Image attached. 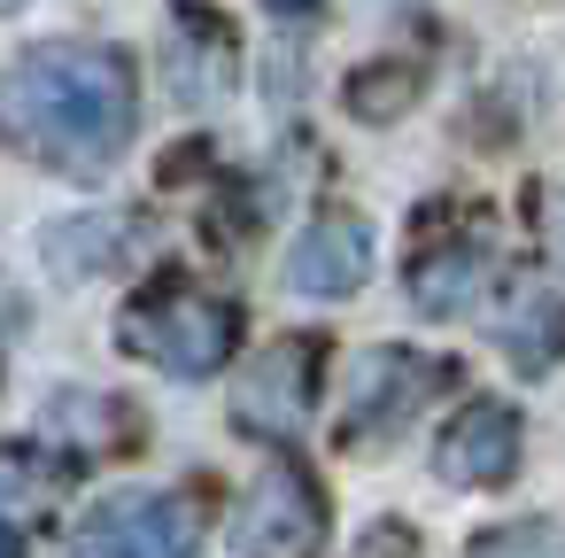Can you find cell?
I'll return each mask as SVG.
<instances>
[{
	"label": "cell",
	"mask_w": 565,
	"mask_h": 558,
	"mask_svg": "<svg viewBox=\"0 0 565 558\" xmlns=\"http://www.w3.org/2000/svg\"><path fill=\"white\" fill-rule=\"evenodd\" d=\"M140 125V78L132 55L94 40H47L24 48L0 78V140L47 171H102L125 156Z\"/></svg>",
	"instance_id": "obj_1"
},
{
	"label": "cell",
	"mask_w": 565,
	"mask_h": 558,
	"mask_svg": "<svg viewBox=\"0 0 565 558\" xmlns=\"http://www.w3.org/2000/svg\"><path fill=\"white\" fill-rule=\"evenodd\" d=\"M411 94H418V71H411V63H395V71H356V78H349V109L372 117V125L403 117Z\"/></svg>",
	"instance_id": "obj_12"
},
{
	"label": "cell",
	"mask_w": 565,
	"mask_h": 558,
	"mask_svg": "<svg viewBox=\"0 0 565 558\" xmlns=\"http://www.w3.org/2000/svg\"><path fill=\"white\" fill-rule=\"evenodd\" d=\"M125 218H78V225H55L47 233V264L63 272V280H86V272H102V264H117L125 256Z\"/></svg>",
	"instance_id": "obj_11"
},
{
	"label": "cell",
	"mask_w": 565,
	"mask_h": 558,
	"mask_svg": "<svg viewBox=\"0 0 565 558\" xmlns=\"http://www.w3.org/2000/svg\"><path fill=\"white\" fill-rule=\"evenodd\" d=\"M472 558H565V535L550 519H511V527H488Z\"/></svg>",
	"instance_id": "obj_13"
},
{
	"label": "cell",
	"mask_w": 565,
	"mask_h": 558,
	"mask_svg": "<svg viewBox=\"0 0 565 558\" xmlns=\"http://www.w3.org/2000/svg\"><path fill=\"white\" fill-rule=\"evenodd\" d=\"M117 349L171 372V380H210L241 349V310L225 295H202V287H156L148 303H132L117 318Z\"/></svg>",
	"instance_id": "obj_2"
},
{
	"label": "cell",
	"mask_w": 565,
	"mask_h": 558,
	"mask_svg": "<svg viewBox=\"0 0 565 558\" xmlns=\"http://www.w3.org/2000/svg\"><path fill=\"white\" fill-rule=\"evenodd\" d=\"M0 558H24V543H17V527L0 519Z\"/></svg>",
	"instance_id": "obj_16"
},
{
	"label": "cell",
	"mask_w": 565,
	"mask_h": 558,
	"mask_svg": "<svg viewBox=\"0 0 565 558\" xmlns=\"http://www.w3.org/2000/svg\"><path fill=\"white\" fill-rule=\"evenodd\" d=\"M356 558H418V535H411L403 519H380V527H364Z\"/></svg>",
	"instance_id": "obj_14"
},
{
	"label": "cell",
	"mask_w": 565,
	"mask_h": 558,
	"mask_svg": "<svg viewBox=\"0 0 565 558\" xmlns=\"http://www.w3.org/2000/svg\"><path fill=\"white\" fill-rule=\"evenodd\" d=\"M495 287V241L472 225V233H441V241H426L418 256H411V303L426 310V318H457V310H472L480 295Z\"/></svg>",
	"instance_id": "obj_9"
},
{
	"label": "cell",
	"mask_w": 565,
	"mask_h": 558,
	"mask_svg": "<svg viewBox=\"0 0 565 558\" xmlns=\"http://www.w3.org/2000/svg\"><path fill=\"white\" fill-rule=\"evenodd\" d=\"M495 341H503V357H511L526 380H542V372L565 357V303H557V295H542V287L511 295V303H503V318H495Z\"/></svg>",
	"instance_id": "obj_10"
},
{
	"label": "cell",
	"mask_w": 565,
	"mask_h": 558,
	"mask_svg": "<svg viewBox=\"0 0 565 558\" xmlns=\"http://www.w3.org/2000/svg\"><path fill=\"white\" fill-rule=\"evenodd\" d=\"M449 380H457V365H441V357H418V349H372V357L356 365V388H349V442L395 434V427L418 419Z\"/></svg>",
	"instance_id": "obj_5"
},
{
	"label": "cell",
	"mask_w": 565,
	"mask_h": 558,
	"mask_svg": "<svg viewBox=\"0 0 565 558\" xmlns=\"http://www.w3.org/2000/svg\"><path fill=\"white\" fill-rule=\"evenodd\" d=\"M233 550L241 558H318L326 550V496L295 457H271L256 488L233 512Z\"/></svg>",
	"instance_id": "obj_3"
},
{
	"label": "cell",
	"mask_w": 565,
	"mask_h": 558,
	"mask_svg": "<svg viewBox=\"0 0 565 558\" xmlns=\"http://www.w3.org/2000/svg\"><path fill=\"white\" fill-rule=\"evenodd\" d=\"M71 558H202V512L171 488L156 496H109L78 535Z\"/></svg>",
	"instance_id": "obj_4"
},
{
	"label": "cell",
	"mask_w": 565,
	"mask_h": 558,
	"mask_svg": "<svg viewBox=\"0 0 565 558\" xmlns=\"http://www.w3.org/2000/svg\"><path fill=\"white\" fill-rule=\"evenodd\" d=\"M9 9H24V0H0V17H9Z\"/></svg>",
	"instance_id": "obj_17"
},
{
	"label": "cell",
	"mask_w": 565,
	"mask_h": 558,
	"mask_svg": "<svg viewBox=\"0 0 565 558\" xmlns=\"http://www.w3.org/2000/svg\"><path fill=\"white\" fill-rule=\"evenodd\" d=\"M318 403V341H271L264 365L241 380L233 396V419L248 434H295Z\"/></svg>",
	"instance_id": "obj_8"
},
{
	"label": "cell",
	"mask_w": 565,
	"mask_h": 558,
	"mask_svg": "<svg viewBox=\"0 0 565 558\" xmlns=\"http://www.w3.org/2000/svg\"><path fill=\"white\" fill-rule=\"evenodd\" d=\"M264 9H279V17H310L318 0H264Z\"/></svg>",
	"instance_id": "obj_15"
},
{
	"label": "cell",
	"mask_w": 565,
	"mask_h": 558,
	"mask_svg": "<svg viewBox=\"0 0 565 558\" xmlns=\"http://www.w3.org/2000/svg\"><path fill=\"white\" fill-rule=\"evenodd\" d=\"M364 272H372V225L356 210H318L302 225V241L287 249V287L295 295H318V303L356 295Z\"/></svg>",
	"instance_id": "obj_7"
},
{
	"label": "cell",
	"mask_w": 565,
	"mask_h": 558,
	"mask_svg": "<svg viewBox=\"0 0 565 558\" xmlns=\"http://www.w3.org/2000/svg\"><path fill=\"white\" fill-rule=\"evenodd\" d=\"M434 473H441L449 488H495V481H511V473H519V411L495 403V396H472V403L441 427Z\"/></svg>",
	"instance_id": "obj_6"
}]
</instances>
